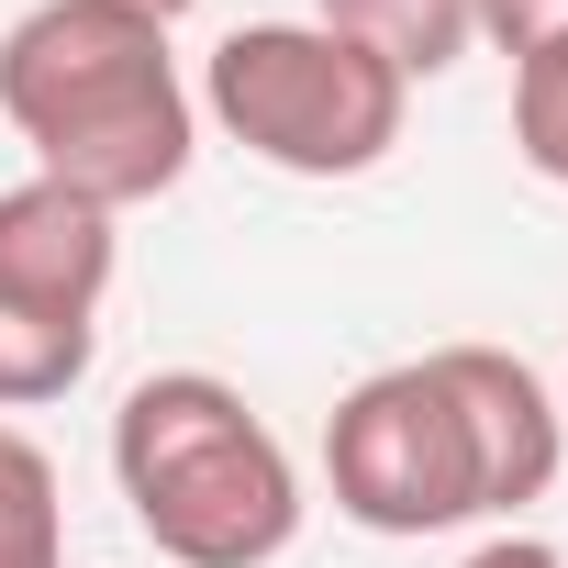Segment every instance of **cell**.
I'll list each match as a JSON object with an SVG mask.
<instances>
[{
    "label": "cell",
    "mask_w": 568,
    "mask_h": 568,
    "mask_svg": "<svg viewBox=\"0 0 568 568\" xmlns=\"http://www.w3.org/2000/svg\"><path fill=\"white\" fill-rule=\"evenodd\" d=\"M324 479L335 513L368 535H457L490 513V457L479 424L446 379V357H402L379 379H357L324 424Z\"/></svg>",
    "instance_id": "obj_4"
},
{
    "label": "cell",
    "mask_w": 568,
    "mask_h": 568,
    "mask_svg": "<svg viewBox=\"0 0 568 568\" xmlns=\"http://www.w3.org/2000/svg\"><path fill=\"white\" fill-rule=\"evenodd\" d=\"M201 101L212 123L291 168V179H357L402 145V112H413V79L390 57H368L357 34L335 23H234L201 68Z\"/></svg>",
    "instance_id": "obj_3"
},
{
    "label": "cell",
    "mask_w": 568,
    "mask_h": 568,
    "mask_svg": "<svg viewBox=\"0 0 568 568\" xmlns=\"http://www.w3.org/2000/svg\"><path fill=\"white\" fill-rule=\"evenodd\" d=\"M112 212L57 190V179H23V190H0V278L57 313H90L101 324V291H112Z\"/></svg>",
    "instance_id": "obj_6"
},
{
    "label": "cell",
    "mask_w": 568,
    "mask_h": 568,
    "mask_svg": "<svg viewBox=\"0 0 568 568\" xmlns=\"http://www.w3.org/2000/svg\"><path fill=\"white\" fill-rule=\"evenodd\" d=\"M0 568H68V501H57V457L0 424Z\"/></svg>",
    "instance_id": "obj_9"
},
{
    "label": "cell",
    "mask_w": 568,
    "mask_h": 568,
    "mask_svg": "<svg viewBox=\"0 0 568 568\" xmlns=\"http://www.w3.org/2000/svg\"><path fill=\"white\" fill-rule=\"evenodd\" d=\"M435 357H446V379H457V402H468V424H479L490 513L546 501V479H557V457H568V413L546 402V379H535L524 357H501V346H435Z\"/></svg>",
    "instance_id": "obj_5"
},
{
    "label": "cell",
    "mask_w": 568,
    "mask_h": 568,
    "mask_svg": "<svg viewBox=\"0 0 568 568\" xmlns=\"http://www.w3.org/2000/svg\"><path fill=\"white\" fill-rule=\"evenodd\" d=\"M134 12H156V23H179V12H190V0H134Z\"/></svg>",
    "instance_id": "obj_13"
},
{
    "label": "cell",
    "mask_w": 568,
    "mask_h": 568,
    "mask_svg": "<svg viewBox=\"0 0 568 568\" xmlns=\"http://www.w3.org/2000/svg\"><path fill=\"white\" fill-rule=\"evenodd\" d=\"M479 45H501L513 68L546 57V45H568V0H479Z\"/></svg>",
    "instance_id": "obj_11"
},
{
    "label": "cell",
    "mask_w": 568,
    "mask_h": 568,
    "mask_svg": "<svg viewBox=\"0 0 568 568\" xmlns=\"http://www.w3.org/2000/svg\"><path fill=\"white\" fill-rule=\"evenodd\" d=\"M513 156L568 190V45H546V57L513 68Z\"/></svg>",
    "instance_id": "obj_10"
},
{
    "label": "cell",
    "mask_w": 568,
    "mask_h": 568,
    "mask_svg": "<svg viewBox=\"0 0 568 568\" xmlns=\"http://www.w3.org/2000/svg\"><path fill=\"white\" fill-rule=\"evenodd\" d=\"M123 513L179 568H267L302 535V468L267 435V413L212 368H156L112 413Z\"/></svg>",
    "instance_id": "obj_2"
},
{
    "label": "cell",
    "mask_w": 568,
    "mask_h": 568,
    "mask_svg": "<svg viewBox=\"0 0 568 568\" xmlns=\"http://www.w3.org/2000/svg\"><path fill=\"white\" fill-rule=\"evenodd\" d=\"M90 346H101L90 313H57V302H34V291L0 278V413L68 402V390L90 379Z\"/></svg>",
    "instance_id": "obj_7"
},
{
    "label": "cell",
    "mask_w": 568,
    "mask_h": 568,
    "mask_svg": "<svg viewBox=\"0 0 568 568\" xmlns=\"http://www.w3.org/2000/svg\"><path fill=\"white\" fill-rule=\"evenodd\" d=\"M457 568H568V557H557L546 535H490V546H468Z\"/></svg>",
    "instance_id": "obj_12"
},
{
    "label": "cell",
    "mask_w": 568,
    "mask_h": 568,
    "mask_svg": "<svg viewBox=\"0 0 568 568\" xmlns=\"http://www.w3.org/2000/svg\"><path fill=\"white\" fill-rule=\"evenodd\" d=\"M313 23L357 34L368 57H390L402 79H446L479 45V0H313Z\"/></svg>",
    "instance_id": "obj_8"
},
{
    "label": "cell",
    "mask_w": 568,
    "mask_h": 568,
    "mask_svg": "<svg viewBox=\"0 0 568 568\" xmlns=\"http://www.w3.org/2000/svg\"><path fill=\"white\" fill-rule=\"evenodd\" d=\"M0 123L34 145V179L134 212L190 179V79L168 23L134 0H34L0 34Z\"/></svg>",
    "instance_id": "obj_1"
}]
</instances>
